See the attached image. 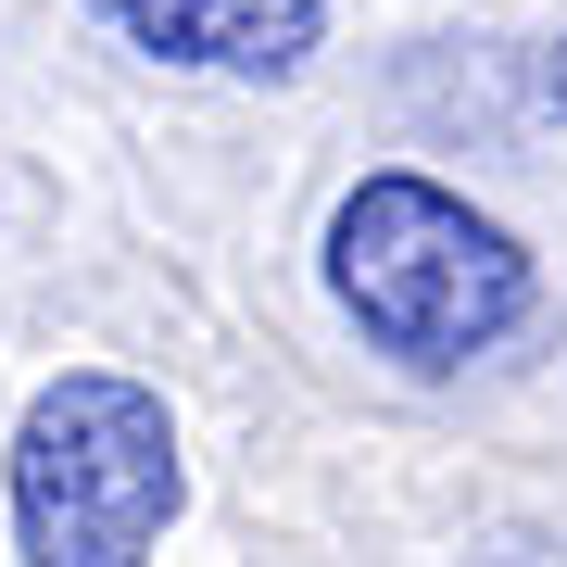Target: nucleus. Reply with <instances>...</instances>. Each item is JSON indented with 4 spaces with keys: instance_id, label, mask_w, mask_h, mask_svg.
<instances>
[{
    "instance_id": "obj_3",
    "label": "nucleus",
    "mask_w": 567,
    "mask_h": 567,
    "mask_svg": "<svg viewBox=\"0 0 567 567\" xmlns=\"http://www.w3.org/2000/svg\"><path fill=\"white\" fill-rule=\"evenodd\" d=\"M89 13L177 76H290L316 51L328 0H89Z\"/></svg>"
},
{
    "instance_id": "obj_4",
    "label": "nucleus",
    "mask_w": 567,
    "mask_h": 567,
    "mask_svg": "<svg viewBox=\"0 0 567 567\" xmlns=\"http://www.w3.org/2000/svg\"><path fill=\"white\" fill-rule=\"evenodd\" d=\"M543 114H555V126H567V39H555V51H543Z\"/></svg>"
},
{
    "instance_id": "obj_1",
    "label": "nucleus",
    "mask_w": 567,
    "mask_h": 567,
    "mask_svg": "<svg viewBox=\"0 0 567 567\" xmlns=\"http://www.w3.org/2000/svg\"><path fill=\"white\" fill-rule=\"evenodd\" d=\"M328 303H341L391 365H429V379H442V365L517 341L529 252L480 203H454L442 177L379 164V177H353L341 215H328Z\"/></svg>"
},
{
    "instance_id": "obj_5",
    "label": "nucleus",
    "mask_w": 567,
    "mask_h": 567,
    "mask_svg": "<svg viewBox=\"0 0 567 567\" xmlns=\"http://www.w3.org/2000/svg\"><path fill=\"white\" fill-rule=\"evenodd\" d=\"M505 567H517V555H505Z\"/></svg>"
},
{
    "instance_id": "obj_2",
    "label": "nucleus",
    "mask_w": 567,
    "mask_h": 567,
    "mask_svg": "<svg viewBox=\"0 0 567 567\" xmlns=\"http://www.w3.org/2000/svg\"><path fill=\"white\" fill-rule=\"evenodd\" d=\"M177 529V416L126 365H63L13 429L25 567H152Z\"/></svg>"
}]
</instances>
